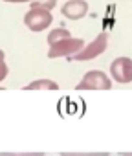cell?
Here are the masks:
<instances>
[{
    "mask_svg": "<svg viewBox=\"0 0 132 156\" xmlns=\"http://www.w3.org/2000/svg\"><path fill=\"white\" fill-rule=\"evenodd\" d=\"M75 88L77 90H110L112 83H110L106 73H103L99 70H92V72H86L83 75L81 83H77Z\"/></svg>",
    "mask_w": 132,
    "mask_h": 156,
    "instance_id": "6da1fadb",
    "label": "cell"
},
{
    "mask_svg": "<svg viewBox=\"0 0 132 156\" xmlns=\"http://www.w3.org/2000/svg\"><path fill=\"white\" fill-rule=\"evenodd\" d=\"M51 20H53L51 11L42 9V8H31L24 17V24L31 31H44L46 28H50Z\"/></svg>",
    "mask_w": 132,
    "mask_h": 156,
    "instance_id": "7a4b0ae2",
    "label": "cell"
},
{
    "mask_svg": "<svg viewBox=\"0 0 132 156\" xmlns=\"http://www.w3.org/2000/svg\"><path fill=\"white\" fill-rule=\"evenodd\" d=\"M106 46H108V35L103 31L88 46H85L81 51H77L75 55H72V59L74 61H90V59H96V57H99L106 50Z\"/></svg>",
    "mask_w": 132,
    "mask_h": 156,
    "instance_id": "3957f363",
    "label": "cell"
},
{
    "mask_svg": "<svg viewBox=\"0 0 132 156\" xmlns=\"http://www.w3.org/2000/svg\"><path fill=\"white\" fill-rule=\"evenodd\" d=\"M85 48V41L83 39H64L57 44L50 46L48 57L50 59H57V57H68V55H75L77 51H81Z\"/></svg>",
    "mask_w": 132,
    "mask_h": 156,
    "instance_id": "277c9868",
    "label": "cell"
},
{
    "mask_svg": "<svg viewBox=\"0 0 132 156\" xmlns=\"http://www.w3.org/2000/svg\"><path fill=\"white\" fill-rule=\"evenodd\" d=\"M110 73L114 77V81H117L121 85L132 83V59H128V57H117L110 64Z\"/></svg>",
    "mask_w": 132,
    "mask_h": 156,
    "instance_id": "5b68a950",
    "label": "cell"
},
{
    "mask_svg": "<svg viewBox=\"0 0 132 156\" xmlns=\"http://www.w3.org/2000/svg\"><path fill=\"white\" fill-rule=\"evenodd\" d=\"M61 13L70 20H79L88 13V4L85 0H70V2H66L62 6Z\"/></svg>",
    "mask_w": 132,
    "mask_h": 156,
    "instance_id": "8992f818",
    "label": "cell"
},
{
    "mask_svg": "<svg viewBox=\"0 0 132 156\" xmlns=\"http://www.w3.org/2000/svg\"><path fill=\"white\" fill-rule=\"evenodd\" d=\"M57 88H59V85L51 79H39V81H33L24 87V90H57Z\"/></svg>",
    "mask_w": 132,
    "mask_h": 156,
    "instance_id": "52a82bcc",
    "label": "cell"
},
{
    "mask_svg": "<svg viewBox=\"0 0 132 156\" xmlns=\"http://www.w3.org/2000/svg\"><path fill=\"white\" fill-rule=\"evenodd\" d=\"M64 39H70V31L68 30H64V28H57V30H51L50 31V35H48V44L51 46V44H57V42H61V41H64Z\"/></svg>",
    "mask_w": 132,
    "mask_h": 156,
    "instance_id": "ba28073f",
    "label": "cell"
},
{
    "mask_svg": "<svg viewBox=\"0 0 132 156\" xmlns=\"http://www.w3.org/2000/svg\"><path fill=\"white\" fill-rule=\"evenodd\" d=\"M57 6V0H33L31 8H42V9H53Z\"/></svg>",
    "mask_w": 132,
    "mask_h": 156,
    "instance_id": "9c48e42d",
    "label": "cell"
},
{
    "mask_svg": "<svg viewBox=\"0 0 132 156\" xmlns=\"http://www.w3.org/2000/svg\"><path fill=\"white\" fill-rule=\"evenodd\" d=\"M8 64H6V53L0 50V83H2L6 77H8Z\"/></svg>",
    "mask_w": 132,
    "mask_h": 156,
    "instance_id": "30bf717a",
    "label": "cell"
},
{
    "mask_svg": "<svg viewBox=\"0 0 132 156\" xmlns=\"http://www.w3.org/2000/svg\"><path fill=\"white\" fill-rule=\"evenodd\" d=\"M61 156H110L108 152H61Z\"/></svg>",
    "mask_w": 132,
    "mask_h": 156,
    "instance_id": "8fae6325",
    "label": "cell"
},
{
    "mask_svg": "<svg viewBox=\"0 0 132 156\" xmlns=\"http://www.w3.org/2000/svg\"><path fill=\"white\" fill-rule=\"evenodd\" d=\"M0 156H44V152H0Z\"/></svg>",
    "mask_w": 132,
    "mask_h": 156,
    "instance_id": "7c38bea8",
    "label": "cell"
},
{
    "mask_svg": "<svg viewBox=\"0 0 132 156\" xmlns=\"http://www.w3.org/2000/svg\"><path fill=\"white\" fill-rule=\"evenodd\" d=\"M4 2H11V4H22V2H33V0H4Z\"/></svg>",
    "mask_w": 132,
    "mask_h": 156,
    "instance_id": "4fadbf2b",
    "label": "cell"
},
{
    "mask_svg": "<svg viewBox=\"0 0 132 156\" xmlns=\"http://www.w3.org/2000/svg\"><path fill=\"white\" fill-rule=\"evenodd\" d=\"M121 156H132V152H121Z\"/></svg>",
    "mask_w": 132,
    "mask_h": 156,
    "instance_id": "5bb4252c",
    "label": "cell"
}]
</instances>
